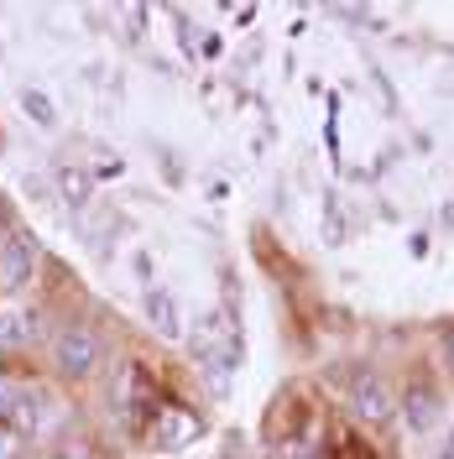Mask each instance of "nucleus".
I'll return each instance as SVG.
<instances>
[{
	"label": "nucleus",
	"mask_w": 454,
	"mask_h": 459,
	"mask_svg": "<svg viewBox=\"0 0 454 459\" xmlns=\"http://www.w3.org/2000/svg\"><path fill=\"white\" fill-rule=\"evenodd\" d=\"M0 429L42 433L48 429V392H37L31 381H16V376H0Z\"/></svg>",
	"instance_id": "nucleus-2"
},
{
	"label": "nucleus",
	"mask_w": 454,
	"mask_h": 459,
	"mask_svg": "<svg viewBox=\"0 0 454 459\" xmlns=\"http://www.w3.org/2000/svg\"><path fill=\"white\" fill-rule=\"evenodd\" d=\"M450 355H454V340H450Z\"/></svg>",
	"instance_id": "nucleus-16"
},
{
	"label": "nucleus",
	"mask_w": 454,
	"mask_h": 459,
	"mask_svg": "<svg viewBox=\"0 0 454 459\" xmlns=\"http://www.w3.org/2000/svg\"><path fill=\"white\" fill-rule=\"evenodd\" d=\"M402 418H407V429L413 433H428L433 429V418H439V392L433 386H407V397H402Z\"/></svg>",
	"instance_id": "nucleus-7"
},
{
	"label": "nucleus",
	"mask_w": 454,
	"mask_h": 459,
	"mask_svg": "<svg viewBox=\"0 0 454 459\" xmlns=\"http://www.w3.org/2000/svg\"><path fill=\"white\" fill-rule=\"evenodd\" d=\"M340 459H376V455H371L366 444H355V438H345V455H340Z\"/></svg>",
	"instance_id": "nucleus-12"
},
{
	"label": "nucleus",
	"mask_w": 454,
	"mask_h": 459,
	"mask_svg": "<svg viewBox=\"0 0 454 459\" xmlns=\"http://www.w3.org/2000/svg\"><path fill=\"white\" fill-rule=\"evenodd\" d=\"M439 459H454V433H450V444H444V455H439Z\"/></svg>",
	"instance_id": "nucleus-15"
},
{
	"label": "nucleus",
	"mask_w": 454,
	"mask_h": 459,
	"mask_svg": "<svg viewBox=\"0 0 454 459\" xmlns=\"http://www.w3.org/2000/svg\"><path fill=\"white\" fill-rule=\"evenodd\" d=\"M31 235L22 225H11V220H0V287H27L31 277Z\"/></svg>",
	"instance_id": "nucleus-4"
},
{
	"label": "nucleus",
	"mask_w": 454,
	"mask_h": 459,
	"mask_svg": "<svg viewBox=\"0 0 454 459\" xmlns=\"http://www.w3.org/2000/svg\"><path fill=\"white\" fill-rule=\"evenodd\" d=\"M94 360H100V340H94V329L74 324V329L57 334V371L63 376H89L94 371Z\"/></svg>",
	"instance_id": "nucleus-5"
},
{
	"label": "nucleus",
	"mask_w": 454,
	"mask_h": 459,
	"mask_svg": "<svg viewBox=\"0 0 454 459\" xmlns=\"http://www.w3.org/2000/svg\"><path fill=\"white\" fill-rule=\"evenodd\" d=\"M350 402H355V412H361L366 423H381V418L392 412V392H387V381H381V376H371V371L355 376V386H350Z\"/></svg>",
	"instance_id": "nucleus-6"
},
{
	"label": "nucleus",
	"mask_w": 454,
	"mask_h": 459,
	"mask_svg": "<svg viewBox=\"0 0 454 459\" xmlns=\"http://www.w3.org/2000/svg\"><path fill=\"white\" fill-rule=\"evenodd\" d=\"M292 459H319V455H313L309 444H298V449H292Z\"/></svg>",
	"instance_id": "nucleus-13"
},
{
	"label": "nucleus",
	"mask_w": 454,
	"mask_h": 459,
	"mask_svg": "<svg viewBox=\"0 0 454 459\" xmlns=\"http://www.w3.org/2000/svg\"><path fill=\"white\" fill-rule=\"evenodd\" d=\"M204 438V418L194 412V407H183V402H168L162 397V407H157V418H152V444L157 449H188V444H199Z\"/></svg>",
	"instance_id": "nucleus-3"
},
{
	"label": "nucleus",
	"mask_w": 454,
	"mask_h": 459,
	"mask_svg": "<svg viewBox=\"0 0 454 459\" xmlns=\"http://www.w3.org/2000/svg\"><path fill=\"white\" fill-rule=\"evenodd\" d=\"M0 459H11V433H0Z\"/></svg>",
	"instance_id": "nucleus-14"
},
{
	"label": "nucleus",
	"mask_w": 454,
	"mask_h": 459,
	"mask_svg": "<svg viewBox=\"0 0 454 459\" xmlns=\"http://www.w3.org/2000/svg\"><path fill=\"white\" fill-rule=\"evenodd\" d=\"M146 318L157 334H183V318H178V303H172L162 287H146Z\"/></svg>",
	"instance_id": "nucleus-9"
},
{
	"label": "nucleus",
	"mask_w": 454,
	"mask_h": 459,
	"mask_svg": "<svg viewBox=\"0 0 454 459\" xmlns=\"http://www.w3.org/2000/svg\"><path fill=\"white\" fill-rule=\"evenodd\" d=\"M63 183H68V194H74V199H84V194H89V178H79V172H63Z\"/></svg>",
	"instance_id": "nucleus-11"
},
{
	"label": "nucleus",
	"mask_w": 454,
	"mask_h": 459,
	"mask_svg": "<svg viewBox=\"0 0 454 459\" xmlns=\"http://www.w3.org/2000/svg\"><path fill=\"white\" fill-rule=\"evenodd\" d=\"M188 344H194V360L204 366V381H214V392H225L235 366H240V329H235V314H230V308L204 314L199 324H194Z\"/></svg>",
	"instance_id": "nucleus-1"
},
{
	"label": "nucleus",
	"mask_w": 454,
	"mask_h": 459,
	"mask_svg": "<svg viewBox=\"0 0 454 459\" xmlns=\"http://www.w3.org/2000/svg\"><path fill=\"white\" fill-rule=\"evenodd\" d=\"M37 340V314L31 308H0V350H22Z\"/></svg>",
	"instance_id": "nucleus-8"
},
{
	"label": "nucleus",
	"mask_w": 454,
	"mask_h": 459,
	"mask_svg": "<svg viewBox=\"0 0 454 459\" xmlns=\"http://www.w3.org/2000/svg\"><path fill=\"white\" fill-rule=\"evenodd\" d=\"M22 105H27V110L37 115V120H42V126H53V105H48V100H42L37 89H27V94H22Z\"/></svg>",
	"instance_id": "nucleus-10"
}]
</instances>
